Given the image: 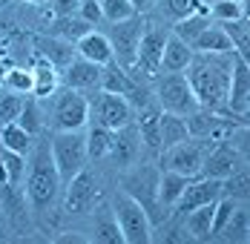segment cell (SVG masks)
Here are the masks:
<instances>
[{
    "instance_id": "cell-52",
    "label": "cell",
    "mask_w": 250,
    "mask_h": 244,
    "mask_svg": "<svg viewBox=\"0 0 250 244\" xmlns=\"http://www.w3.org/2000/svg\"><path fill=\"white\" fill-rule=\"evenodd\" d=\"M233 3H245V0H233Z\"/></svg>"
},
{
    "instance_id": "cell-7",
    "label": "cell",
    "mask_w": 250,
    "mask_h": 244,
    "mask_svg": "<svg viewBox=\"0 0 250 244\" xmlns=\"http://www.w3.org/2000/svg\"><path fill=\"white\" fill-rule=\"evenodd\" d=\"M204 155H207V138H187L181 144L164 149L161 155V170L178 172V175H187V178H196L204 164Z\"/></svg>"
},
{
    "instance_id": "cell-19",
    "label": "cell",
    "mask_w": 250,
    "mask_h": 244,
    "mask_svg": "<svg viewBox=\"0 0 250 244\" xmlns=\"http://www.w3.org/2000/svg\"><path fill=\"white\" fill-rule=\"evenodd\" d=\"M35 46H38V55H43L49 63H55V66H69L72 61H75L78 49H72V43L69 41H63V38H35Z\"/></svg>"
},
{
    "instance_id": "cell-25",
    "label": "cell",
    "mask_w": 250,
    "mask_h": 244,
    "mask_svg": "<svg viewBox=\"0 0 250 244\" xmlns=\"http://www.w3.org/2000/svg\"><path fill=\"white\" fill-rule=\"evenodd\" d=\"M158 118H161V109H155V106H150V103L138 109V132H141V141L150 146V149H161Z\"/></svg>"
},
{
    "instance_id": "cell-36",
    "label": "cell",
    "mask_w": 250,
    "mask_h": 244,
    "mask_svg": "<svg viewBox=\"0 0 250 244\" xmlns=\"http://www.w3.org/2000/svg\"><path fill=\"white\" fill-rule=\"evenodd\" d=\"M101 12L109 23H118V20H126V18L135 15L129 0H101Z\"/></svg>"
},
{
    "instance_id": "cell-4",
    "label": "cell",
    "mask_w": 250,
    "mask_h": 244,
    "mask_svg": "<svg viewBox=\"0 0 250 244\" xmlns=\"http://www.w3.org/2000/svg\"><path fill=\"white\" fill-rule=\"evenodd\" d=\"M112 210H115V221L121 227V236L124 244H150L152 242V221L147 216V210L124 190L115 195L112 201Z\"/></svg>"
},
{
    "instance_id": "cell-51",
    "label": "cell",
    "mask_w": 250,
    "mask_h": 244,
    "mask_svg": "<svg viewBox=\"0 0 250 244\" xmlns=\"http://www.w3.org/2000/svg\"><path fill=\"white\" fill-rule=\"evenodd\" d=\"M0 224H3V204H0Z\"/></svg>"
},
{
    "instance_id": "cell-38",
    "label": "cell",
    "mask_w": 250,
    "mask_h": 244,
    "mask_svg": "<svg viewBox=\"0 0 250 244\" xmlns=\"http://www.w3.org/2000/svg\"><path fill=\"white\" fill-rule=\"evenodd\" d=\"M21 109H23V98L18 95V92H12V95H0V123L18 121Z\"/></svg>"
},
{
    "instance_id": "cell-21",
    "label": "cell",
    "mask_w": 250,
    "mask_h": 244,
    "mask_svg": "<svg viewBox=\"0 0 250 244\" xmlns=\"http://www.w3.org/2000/svg\"><path fill=\"white\" fill-rule=\"evenodd\" d=\"M190 49L196 55H227V52H236L233 43H230V38L222 32V26H207L199 38L190 43Z\"/></svg>"
},
{
    "instance_id": "cell-39",
    "label": "cell",
    "mask_w": 250,
    "mask_h": 244,
    "mask_svg": "<svg viewBox=\"0 0 250 244\" xmlns=\"http://www.w3.org/2000/svg\"><path fill=\"white\" fill-rule=\"evenodd\" d=\"M18 123L23 126L29 135H38V132H41V112H38L35 101H23V109H21V115H18Z\"/></svg>"
},
{
    "instance_id": "cell-47",
    "label": "cell",
    "mask_w": 250,
    "mask_h": 244,
    "mask_svg": "<svg viewBox=\"0 0 250 244\" xmlns=\"http://www.w3.org/2000/svg\"><path fill=\"white\" fill-rule=\"evenodd\" d=\"M0 187H9V172H6V164L0 158Z\"/></svg>"
},
{
    "instance_id": "cell-16",
    "label": "cell",
    "mask_w": 250,
    "mask_h": 244,
    "mask_svg": "<svg viewBox=\"0 0 250 244\" xmlns=\"http://www.w3.org/2000/svg\"><path fill=\"white\" fill-rule=\"evenodd\" d=\"M66 210L69 213H89L92 204H95V195H98V187H95V178L86 170H81L72 178L66 181Z\"/></svg>"
},
{
    "instance_id": "cell-37",
    "label": "cell",
    "mask_w": 250,
    "mask_h": 244,
    "mask_svg": "<svg viewBox=\"0 0 250 244\" xmlns=\"http://www.w3.org/2000/svg\"><path fill=\"white\" fill-rule=\"evenodd\" d=\"M95 242L101 244H124V236H121V227L115 219H101L95 224Z\"/></svg>"
},
{
    "instance_id": "cell-40",
    "label": "cell",
    "mask_w": 250,
    "mask_h": 244,
    "mask_svg": "<svg viewBox=\"0 0 250 244\" xmlns=\"http://www.w3.org/2000/svg\"><path fill=\"white\" fill-rule=\"evenodd\" d=\"M222 193L227 198H248V175L242 172V175H227L225 181H222Z\"/></svg>"
},
{
    "instance_id": "cell-27",
    "label": "cell",
    "mask_w": 250,
    "mask_h": 244,
    "mask_svg": "<svg viewBox=\"0 0 250 244\" xmlns=\"http://www.w3.org/2000/svg\"><path fill=\"white\" fill-rule=\"evenodd\" d=\"M187 184H190L187 175H178V172L164 170V175L158 178V201L167 204V207H175V201L181 198V193H184Z\"/></svg>"
},
{
    "instance_id": "cell-30",
    "label": "cell",
    "mask_w": 250,
    "mask_h": 244,
    "mask_svg": "<svg viewBox=\"0 0 250 244\" xmlns=\"http://www.w3.org/2000/svg\"><path fill=\"white\" fill-rule=\"evenodd\" d=\"M135 83L129 81V75H126V69H121V66H104V75H101V89L104 92H115V95H126L129 89H132Z\"/></svg>"
},
{
    "instance_id": "cell-34",
    "label": "cell",
    "mask_w": 250,
    "mask_h": 244,
    "mask_svg": "<svg viewBox=\"0 0 250 244\" xmlns=\"http://www.w3.org/2000/svg\"><path fill=\"white\" fill-rule=\"evenodd\" d=\"M227 242H248V213L245 210H233V216L227 219V224L222 227V233Z\"/></svg>"
},
{
    "instance_id": "cell-44",
    "label": "cell",
    "mask_w": 250,
    "mask_h": 244,
    "mask_svg": "<svg viewBox=\"0 0 250 244\" xmlns=\"http://www.w3.org/2000/svg\"><path fill=\"white\" fill-rule=\"evenodd\" d=\"M201 0H167V12L173 15L175 20H181V18H187V15H193L196 9H199Z\"/></svg>"
},
{
    "instance_id": "cell-45",
    "label": "cell",
    "mask_w": 250,
    "mask_h": 244,
    "mask_svg": "<svg viewBox=\"0 0 250 244\" xmlns=\"http://www.w3.org/2000/svg\"><path fill=\"white\" fill-rule=\"evenodd\" d=\"M78 6H81V0H52L55 18H69V15H75Z\"/></svg>"
},
{
    "instance_id": "cell-48",
    "label": "cell",
    "mask_w": 250,
    "mask_h": 244,
    "mask_svg": "<svg viewBox=\"0 0 250 244\" xmlns=\"http://www.w3.org/2000/svg\"><path fill=\"white\" fill-rule=\"evenodd\" d=\"M129 3H132V9H135V12H144V9L150 6V0H129Z\"/></svg>"
},
{
    "instance_id": "cell-49",
    "label": "cell",
    "mask_w": 250,
    "mask_h": 244,
    "mask_svg": "<svg viewBox=\"0 0 250 244\" xmlns=\"http://www.w3.org/2000/svg\"><path fill=\"white\" fill-rule=\"evenodd\" d=\"M6 72H9V63H6V61H0V81L6 78Z\"/></svg>"
},
{
    "instance_id": "cell-29",
    "label": "cell",
    "mask_w": 250,
    "mask_h": 244,
    "mask_svg": "<svg viewBox=\"0 0 250 244\" xmlns=\"http://www.w3.org/2000/svg\"><path fill=\"white\" fill-rule=\"evenodd\" d=\"M0 144L6 146V149H15V152L26 155V152H29V146H32V135H29L18 121H12V123H3Z\"/></svg>"
},
{
    "instance_id": "cell-6",
    "label": "cell",
    "mask_w": 250,
    "mask_h": 244,
    "mask_svg": "<svg viewBox=\"0 0 250 244\" xmlns=\"http://www.w3.org/2000/svg\"><path fill=\"white\" fill-rule=\"evenodd\" d=\"M144 35V20L141 18H126L109 26V46H112V58L118 61L121 69H132L135 66V55H138V43Z\"/></svg>"
},
{
    "instance_id": "cell-3",
    "label": "cell",
    "mask_w": 250,
    "mask_h": 244,
    "mask_svg": "<svg viewBox=\"0 0 250 244\" xmlns=\"http://www.w3.org/2000/svg\"><path fill=\"white\" fill-rule=\"evenodd\" d=\"M52 161L58 167L61 181H72L78 172L86 167V135L81 129H66V132H58L52 138Z\"/></svg>"
},
{
    "instance_id": "cell-8",
    "label": "cell",
    "mask_w": 250,
    "mask_h": 244,
    "mask_svg": "<svg viewBox=\"0 0 250 244\" xmlns=\"http://www.w3.org/2000/svg\"><path fill=\"white\" fill-rule=\"evenodd\" d=\"M158 172L152 170V167H138L135 164V170H129L124 175V193L126 195H132L144 210H147V216H150V221H152V216H155V207L161 204L158 201Z\"/></svg>"
},
{
    "instance_id": "cell-14",
    "label": "cell",
    "mask_w": 250,
    "mask_h": 244,
    "mask_svg": "<svg viewBox=\"0 0 250 244\" xmlns=\"http://www.w3.org/2000/svg\"><path fill=\"white\" fill-rule=\"evenodd\" d=\"M239 164H242V152L233 149V146H227V144H222V146H216V149H210V152L204 155V164H201L199 175L225 181L227 175L239 172Z\"/></svg>"
},
{
    "instance_id": "cell-22",
    "label": "cell",
    "mask_w": 250,
    "mask_h": 244,
    "mask_svg": "<svg viewBox=\"0 0 250 244\" xmlns=\"http://www.w3.org/2000/svg\"><path fill=\"white\" fill-rule=\"evenodd\" d=\"M207 26H210V9H207L204 3H199V9H196L193 15H187V18L175 20L173 35H175V38H181L184 43H193V41L199 38Z\"/></svg>"
},
{
    "instance_id": "cell-9",
    "label": "cell",
    "mask_w": 250,
    "mask_h": 244,
    "mask_svg": "<svg viewBox=\"0 0 250 244\" xmlns=\"http://www.w3.org/2000/svg\"><path fill=\"white\" fill-rule=\"evenodd\" d=\"M250 109V75H248V61L233 55V69H230V86H227V101H225V115H236L239 121H248Z\"/></svg>"
},
{
    "instance_id": "cell-46",
    "label": "cell",
    "mask_w": 250,
    "mask_h": 244,
    "mask_svg": "<svg viewBox=\"0 0 250 244\" xmlns=\"http://www.w3.org/2000/svg\"><path fill=\"white\" fill-rule=\"evenodd\" d=\"M58 244H83V239H81V236H61Z\"/></svg>"
},
{
    "instance_id": "cell-26",
    "label": "cell",
    "mask_w": 250,
    "mask_h": 244,
    "mask_svg": "<svg viewBox=\"0 0 250 244\" xmlns=\"http://www.w3.org/2000/svg\"><path fill=\"white\" fill-rule=\"evenodd\" d=\"M213 204H216V201L201 204V207H196V210L187 213V236H190L193 242H204V239L213 236V233H210V224H213Z\"/></svg>"
},
{
    "instance_id": "cell-33",
    "label": "cell",
    "mask_w": 250,
    "mask_h": 244,
    "mask_svg": "<svg viewBox=\"0 0 250 244\" xmlns=\"http://www.w3.org/2000/svg\"><path fill=\"white\" fill-rule=\"evenodd\" d=\"M0 158L6 164V172H9V187H18L23 181V170H26V155L15 152V149H6L0 144Z\"/></svg>"
},
{
    "instance_id": "cell-20",
    "label": "cell",
    "mask_w": 250,
    "mask_h": 244,
    "mask_svg": "<svg viewBox=\"0 0 250 244\" xmlns=\"http://www.w3.org/2000/svg\"><path fill=\"white\" fill-rule=\"evenodd\" d=\"M193 61V49L190 43H184L181 38L167 35V43H164V55H161V69L164 72H184Z\"/></svg>"
},
{
    "instance_id": "cell-13",
    "label": "cell",
    "mask_w": 250,
    "mask_h": 244,
    "mask_svg": "<svg viewBox=\"0 0 250 244\" xmlns=\"http://www.w3.org/2000/svg\"><path fill=\"white\" fill-rule=\"evenodd\" d=\"M138 152H141V132H138V126L126 123V126H121V129L112 132V149H109V155H112V161H115L121 170L135 167Z\"/></svg>"
},
{
    "instance_id": "cell-12",
    "label": "cell",
    "mask_w": 250,
    "mask_h": 244,
    "mask_svg": "<svg viewBox=\"0 0 250 244\" xmlns=\"http://www.w3.org/2000/svg\"><path fill=\"white\" fill-rule=\"evenodd\" d=\"M95 118L101 126L106 129H121L126 123H132V106L124 95H115V92H101L98 103H95Z\"/></svg>"
},
{
    "instance_id": "cell-1",
    "label": "cell",
    "mask_w": 250,
    "mask_h": 244,
    "mask_svg": "<svg viewBox=\"0 0 250 244\" xmlns=\"http://www.w3.org/2000/svg\"><path fill=\"white\" fill-rule=\"evenodd\" d=\"M233 55L236 52H227V55H196L193 52V61L184 69V75L190 81V89H193V95H196L201 109H210V112H222L225 115Z\"/></svg>"
},
{
    "instance_id": "cell-11",
    "label": "cell",
    "mask_w": 250,
    "mask_h": 244,
    "mask_svg": "<svg viewBox=\"0 0 250 244\" xmlns=\"http://www.w3.org/2000/svg\"><path fill=\"white\" fill-rule=\"evenodd\" d=\"M164 43H167V32L161 29H144L141 43H138V55H135V66L147 78H158L161 72V55H164Z\"/></svg>"
},
{
    "instance_id": "cell-31",
    "label": "cell",
    "mask_w": 250,
    "mask_h": 244,
    "mask_svg": "<svg viewBox=\"0 0 250 244\" xmlns=\"http://www.w3.org/2000/svg\"><path fill=\"white\" fill-rule=\"evenodd\" d=\"M109 149H112V129L95 123V126L86 132V152H89L92 158H104V155H109Z\"/></svg>"
},
{
    "instance_id": "cell-41",
    "label": "cell",
    "mask_w": 250,
    "mask_h": 244,
    "mask_svg": "<svg viewBox=\"0 0 250 244\" xmlns=\"http://www.w3.org/2000/svg\"><path fill=\"white\" fill-rule=\"evenodd\" d=\"M6 83L12 86V92H32V86H35V78L32 72H26V69H9L6 72Z\"/></svg>"
},
{
    "instance_id": "cell-50",
    "label": "cell",
    "mask_w": 250,
    "mask_h": 244,
    "mask_svg": "<svg viewBox=\"0 0 250 244\" xmlns=\"http://www.w3.org/2000/svg\"><path fill=\"white\" fill-rule=\"evenodd\" d=\"M23 3H43V0H23Z\"/></svg>"
},
{
    "instance_id": "cell-2",
    "label": "cell",
    "mask_w": 250,
    "mask_h": 244,
    "mask_svg": "<svg viewBox=\"0 0 250 244\" xmlns=\"http://www.w3.org/2000/svg\"><path fill=\"white\" fill-rule=\"evenodd\" d=\"M58 184H61V175H58V167L52 161V149L43 144L29 164V178H26L29 201L35 207H49L55 193H58Z\"/></svg>"
},
{
    "instance_id": "cell-15",
    "label": "cell",
    "mask_w": 250,
    "mask_h": 244,
    "mask_svg": "<svg viewBox=\"0 0 250 244\" xmlns=\"http://www.w3.org/2000/svg\"><path fill=\"white\" fill-rule=\"evenodd\" d=\"M219 195H222V181L219 178H204V175H201L199 181L190 178V184L184 187V193L175 201V207H178V213H190V210H196L201 204L216 201Z\"/></svg>"
},
{
    "instance_id": "cell-23",
    "label": "cell",
    "mask_w": 250,
    "mask_h": 244,
    "mask_svg": "<svg viewBox=\"0 0 250 244\" xmlns=\"http://www.w3.org/2000/svg\"><path fill=\"white\" fill-rule=\"evenodd\" d=\"M158 132H161V149H170V146L181 144L190 138L187 132V121L181 115H173V112H164L161 109V118H158Z\"/></svg>"
},
{
    "instance_id": "cell-32",
    "label": "cell",
    "mask_w": 250,
    "mask_h": 244,
    "mask_svg": "<svg viewBox=\"0 0 250 244\" xmlns=\"http://www.w3.org/2000/svg\"><path fill=\"white\" fill-rule=\"evenodd\" d=\"M55 32H58V38H63V41H69V43H78L86 32H92V23H86V20H81V18H55Z\"/></svg>"
},
{
    "instance_id": "cell-43",
    "label": "cell",
    "mask_w": 250,
    "mask_h": 244,
    "mask_svg": "<svg viewBox=\"0 0 250 244\" xmlns=\"http://www.w3.org/2000/svg\"><path fill=\"white\" fill-rule=\"evenodd\" d=\"M78 18L95 26L101 18H104V12H101V0H81V6H78Z\"/></svg>"
},
{
    "instance_id": "cell-24",
    "label": "cell",
    "mask_w": 250,
    "mask_h": 244,
    "mask_svg": "<svg viewBox=\"0 0 250 244\" xmlns=\"http://www.w3.org/2000/svg\"><path fill=\"white\" fill-rule=\"evenodd\" d=\"M32 78H35V86H32V95L46 98L58 89V66L49 63L43 55L35 58V69H32Z\"/></svg>"
},
{
    "instance_id": "cell-18",
    "label": "cell",
    "mask_w": 250,
    "mask_h": 244,
    "mask_svg": "<svg viewBox=\"0 0 250 244\" xmlns=\"http://www.w3.org/2000/svg\"><path fill=\"white\" fill-rule=\"evenodd\" d=\"M78 55L83 58V61H92V63H98V66H109L112 63V46H109V38L106 35H101V32H86L81 41L75 43Z\"/></svg>"
},
{
    "instance_id": "cell-17",
    "label": "cell",
    "mask_w": 250,
    "mask_h": 244,
    "mask_svg": "<svg viewBox=\"0 0 250 244\" xmlns=\"http://www.w3.org/2000/svg\"><path fill=\"white\" fill-rule=\"evenodd\" d=\"M101 75H104V66L92 63V61H83V58H75L66 72H63V83L69 89H92V86H101Z\"/></svg>"
},
{
    "instance_id": "cell-42",
    "label": "cell",
    "mask_w": 250,
    "mask_h": 244,
    "mask_svg": "<svg viewBox=\"0 0 250 244\" xmlns=\"http://www.w3.org/2000/svg\"><path fill=\"white\" fill-rule=\"evenodd\" d=\"M213 15H216L219 20H239V18H245V9H242V3L219 0V3L213 6Z\"/></svg>"
},
{
    "instance_id": "cell-28",
    "label": "cell",
    "mask_w": 250,
    "mask_h": 244,
    "mask_svg": "<svg viewBox=\"0 0 250 244\" xmlns=\"http://www.w3.org/2000/svg\"><path fill=\"white\" fill-rule=\"evenodd\" d=\"M222 32H225L227 38H230V43H233V49H236V55L239 58H245L248 61V15L245 18H239V20H222Z\"/></svg>"
},
{
    "instance_id": "cell-10",
    "label": "cell",
    "mask_w": 250,
    "mask_h": 244,
    "mask_svg": "<svg viewBox=\"0 0 250 244\" xmlns=\"http://www.w3.org/2000/svg\"><path fill=\"white\" fill-rule=\"evenodd\" d=\"M89 118V101L81 95L78 89L63 86V92L55 101V129L66 132V129H81Z\"/></svg>"
},
{
    "instance_id": "cell-5",
    "label": "cell",
    "mask_w": 250,
    "mask_h": 244,
    "mask_svg": "<svg viewBox=\"0 0 250 244\" xmlns=\"http://www.w3.org/2000/svg\"><path fill=\"white\" fill-rule=\"evenodd\" d=\"M155 98H158V103H161L164 112H173V115H181V118H187V115H193V112L199 109V101L193 95L190 81H187L184 72L161 75L158 89H155Z\"/></svg>"
},
{
    "instance_id": "cell-35",
    "label": "cell",
    "mask_w": 250,
    "mask_h": 244,
    "mask_svg": "<svg viewBox=\"0 0 250 244\" xmlns=\"http://www.w3.org/2000/svg\"><path fill=\"white\" fill-rule=\"evenodd\" d=\"M233 210H236V201H233V198H227V195H219V198H216V204H213V224H210V233H213V236L222 233V227H225L227 219L233 216Z\"/></svg>"
}]
</instances>
